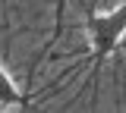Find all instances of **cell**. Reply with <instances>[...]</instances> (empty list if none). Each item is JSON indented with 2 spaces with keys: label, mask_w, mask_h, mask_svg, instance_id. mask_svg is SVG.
I'll use <instances>...</instances> for the list:
<instances>
[{
  "label": "cell",
  "mask_w": 126,
  "mask_h": 113,
  "mask_svg": "<svg viewBox=\"0 0 126 113\" xmlns=\"http://www.w3.org/2000/svg\"><path fill=\"white\" fill-rule=\"evenodd\" d=\"M92 35H94V47H101V50H107L110 44H117V41L126 35V6L113 10V13H104V16H98Z\"/></svg>",
  "instance_id": "cell-1"
},
{
  "label": "cell",
  "mask_w": 126,
  "mask_h": 113,
  "mask_svg": "<svg viewBox=\"0 0 126 113\" xmlns=\"http://www.w3.org/2000/svg\"><path fill=\"white\" fill-rule=\"evenodd\" d=\"M0 110L3 113L19 110V88H16L13 75H10L6 69H0Z\"/></svg>",
  "instance_id": "cell-2"
}]
</instances>
